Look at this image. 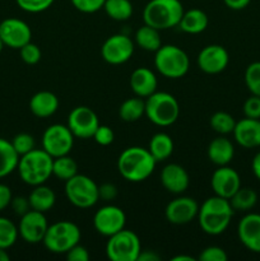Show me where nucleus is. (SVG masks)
<instances>
[{
	"mask_svg": "<svg viewBox=\"0 0 260 261\" xmlns=\"http://www.w3.org/2000/svg\"><path fill=\"white\" fill-rule=\"evenodd\" d=\"M233 208L228 199L214 195L199 206L198 221L201 231L211 236H218L228 228L233 217Z\"/></svg>",
	"mask_w": 260,
	"mask_h": 261,
	"instance_id": "obj_1",
	"label": "nucleus"
},
{
	"mask_svg": "<svg viewBox=\"0 0 260 261\" xmlns=\"http://www.w3.org/2000/svg\"><path fill=\"white\" fill-rule=\"evenodd\" d=\"M157 161L150 152L142 147H129L121 152L117 160L120 175L130 182H142L154 171Z\"/></svg>",
	"mask_w": 260,
	"mask_h": 261,
	"instance_id": "obj_2",
	"label": "nucleus"
},
{
	"mask_svg": "<svg viewBox=\"0 0 260 261\" xmlns=\"http://www.w3.org/2000/svg\"><path fill=\"white\" fill-rule=\"evenodd\" d=\"M54 158L43 149H33L20 155L18 173L20 180L31 186L45 184L53 176Z\"/></svg>",
	"mask_w": 260,
	"mask_h": 261,
	"instance_id": "obj_3",
	"label": "nucleus"
},
{
	"mask_svg": "<svg viewBox=\"0 0 260 261\" xmlns=\"http://www.w3.org/2000/svg\"><path fill=\"white\" fill-rule=\"evenodd\" d=\"M184 12L180 0H150L143 10V20L158 31L170 30L178 25Z\"/></svg>",
	"mask_w": 260,
	"mask_h": 261,
	"instance_id": "obj_4",
	"label": "nucleus"
},
{
	"mask_svg": "<svg viewBox=\"0 0 260 261\" xmlns=\"http://www.w3.org/2000/svg\"><path fill=\"white\" fill-rule=\"evenodd\" d=\"M145 116L157 126H171L180 116V105L171 93L155 91L145 99Z\"/></svg>",
	"mask_w": 260,
	"mask_h": 261,
	"instance_id": "obj_5",
	"label": "nucleus"
},
{
	"mask_svg": "<svg viewBox=\"0 0 260 261\" xmlns=\"http://www.w3.org/2000/svg\"><path fill=\"white\" fill-rule=\"evenodd\" d=\"M154 66L161 75L178 79L189 71L190 60L188 54L178 46L165 45L155 51Z\"/></svg>",
	"mask_w": 260,
	"mask_h": 261,
	"instance_id": "obj_6",
	"label": "nucleus"
},
{
	"mask_svg": "<svg viewBox=\"0 0 260 261\" xmlns=\"http://www.w3.org/2000/svg\"><path fill=\"white\" fill-rule=\"evenodd\" d=\"M81 228L69 221H59L48 226L42 244L53 254H66L81 241Z\"/></svg>",
	"mask_w": 260,
	"mask_h": 261,
	"instance_id": "obj_7",
	"label": "nucleus"
},
{
	"mask_svg": "<svg viewBox=\"0 0 260 261\" xmlns=\"http://www.w3.org/2000/svg\"><path fill=\"white\" fill-rule=\"evenodd\" d=\"M142 245L135 232L121 229L109 237L106 244V255L111 261H138Z\"/></svg>",
	"mask_w": 260,
	"mask_h": 261,
	"instance_id": "obj_8",
	"label": "nucleus"
},
{
	"mask_svg": "<svg viewBox=\"0 0 260 261\" xmlns=\"http://www.w3.org/2000/svg\"><path fill=\"white\" fill-rule=\"evenodd\" d=\"M65 195L76 208H92L99 200L98 185L88 176L76 173L70 180L65 181Z\"/></svg>",
	"mask_w": 260,
	"mask_h": 261,
	"instance_id": "obj_9",
	"label": "nucleus"
},
{
	"mask_svg": "<svg viewBox=\"0 0 260 261\" xmlns=\"http://www.w3.org/2000/svg\"><path fill=\"white\" fill-rule=\"evenodd\" d=\"M74 135L68 125H50L42 134V149L53 158L61 157L70 153L74 145Z\"/></svg>",
	"mask_w": 260,
	"mask_h": 261,
	"instance_id": "obj_10",
	"label": "nucleus"
},
{
	"mask_svg": "<svg viewBox=\"0 0 260 261\" xmlns=\"http://www.w3.org/2000/svg\"><path fill=\"white\" fill-rule=\"evenodd\" d=\"M99 126L96 112L87 106H78L70 111L68 116V127L73 135L79 139L93 138L94 132Z\"/></svg>",
	"mask_w": 260,
	"mask_h": 261,
	"instance_id": "obj_11",
	"label": "nucleus"
},
{
	"mask_svg": "<svg viewBox=\"0 0 260 261\" xmlns=\"http://www.w3.org/2000/svg\"><path fill=\"white\" fill-rule=\"evenodd\" d=\"M126 216L124 211L116 205H105L96 212L93 217V227L99 234L110 237L125 228Z\"/></svg>",
	"mask_w": 260,
	"mask_h": 261,
	"instance_id": "obj_12",
	"label": "nucleus"
},
{
	"mask_svg": "<svg viewBox=\"0 0 260 261\" xmlns=\"http://www.w3.org/2000/svg\"><path fill=\"white\" fill-rule=\"evenodd\" d=\"M134 54V42L126 35H114L107 38L101 47V55L106 63L120 65L126 63Z\"/></svg>",
	"mask_w": 260,
	"mask_h": 261,
	"instance_id": "obj_13",
	"label": "nucleus"
},
{
	"mask_svg": "<svg viewBox=\"0 0 260 261\" xmlns=\"http://www.w3.org/2000/svg\"><path fill=\"white\" fill-rule=\"evenodd\" d=\"M47 228L48 223L45 213L31 209L20 217L18 233L27 244H40L43 241Z\"/></svg>",
	"mask_w": 260,
	"mask_h": 261,
	"instance_id": "obj_14",
	"label": "nucleus"
},
{
	"mask_svg": "<svg viewBox=\"0 0 260 261\" xmlns=\"http://www.w3.org/2000/svg\"><path fill=\"white\" fill-rule=\"evenodd\" d=\"M0 38L4 42V46L19 50L25 43L31 42L32 31L24 20L7 18L0 22Z\"/></svg>",
	"mask_w": 260,
	"mask_h": 261,
	"instance_id": "obj_15",
	"label": "nucleus"
},
{
	"mask_svg": "<svg viewBox=\"0 0 260 261\" xmlns=\"http://www.w3.org/2000/svg\"><path fill=\"white\" fill-rule=\"evenodd\" d=\"M199 204L195 199L189 198V196H180V198L173 199L172 201L167 204L165 211L166 219L171 224L176 226H183L188 224L198 217Z\"/></svg>",
	"mask_w": 260,
	"mask_h": 261,
	"instance_id": "obj_16",
	"label": "nucleus"
},
{
	"mask_svg": "<svg viewBox=\"0 0 260 261\" xmlns=\"http://www.w3.org/2000/svg\"><path fill=\"white\" fill-rule=\"evenodd\" d=\"M199 69L206 74L222 73L229 63V55L221 45H208L199 53L196 59Z\"/></svg>",
	"mask_w": 260,
	"mask_h": 261,
	"instance_id": "obj_17",
	"label": "nucleus"
},
{
	"mask_svg": "<svg viewBox=\"0 0 260 261\" xmlns=\"http://www.w3.org/2000/svg\"><path fill=\"white\" fill-rule=\"evenodd\" d=\"M211 185L216 195L229 200L231 196L241 188V178L233 168L228 166H219L212 175Z\"/></svg>",
	"mask_w": 260,
	"mask_h": 261,
	"instance_id": "obj_18",
	"label": "nucleus"
},
{
	"mask_svg": "<svg viewBox=\"0 0 260 261\" xmlns=\"http://www.w3.org/2000/svg\"><path fill=\"white\" fill-rule=\"evenodd\" d=\"M237 236L247 250L260 254V214L249 213L237 226Z\"/></svg>",
	"mask_w": 260,
	"mask_h": 261,
	"instance_id": "obj_19",
	"label": "nucleus"
},
{
	"mask_svg": "<svg viewBox=\"0 0 260 261\" xmlns=\"http://www.w3.org/2000/svg\"><path fill=\"white\" fill-rule=\"evenodd\" d=\"M233 137L237 144L246 149L260 147V119H245L236 121Z\"/></svg>",
	"mask_w": 260,
	"mask_h": 261,
	"instance_id": "obj_20",
	"label": "nucleus"
},
{
	"mask_svg": "<svg viewBox=\"0 0 260 261\" xmlns=\"http://www.w3.org/2000/svg\"><path fill=\"white\" fill-rule=\"evenodd\" d=\"M161 184L163 188L172 194H183L188 190L190 177L183 166L177 163H170L165 166L161 172Z\"/></svg>",
	"mask_w": 260,
	"mask_h": 261,
	"instance_id": "obj_21",
	"label": "nucleus"
},
{
	"mask_svg": "<svg viewBox=\"0 0 260 261\" xmlns=\"http://www.w3.org/2000/svg\"><path fill=\"white\" fill-rule=\"evenodd\" d=\"M130 88L135 96L147 98L157 91V76L150 69L138 68L130 75Z\"/></svg>",
	"mask_w": 260,
	"mask_h": 261,
	"instance_id": "obj_22",
	"label": "nucleus"
},
{
	"mask_svg": "<svg viewBox=\"0 0 260 261\" xmlns=\"http://www.w3.org/2000/svg\"><path fill=\"white\" fill-rule=\"evenodd\" d=\"M59 98L55 93L48 91H40L30 99V110L36 117L46 119L58 111Z\"/></svg>",
	"mask_w": 260,
	"mask_h": 261,
	"instance_id": "obj_23",
	"label": "nucleus"
},
{
	"mask_svg": "<svg viewBox=\"0 0 260 261\" xmlns=\"http://www.w3.org/2000/svg\"><path fill=\"white\" fill-rule=\"evenodd\" d=\"M209 161L216 166H227L235 155V147L229 139L224 137H218L212 140L206 150Z\"/></svg>",
	"mask_w": 260,
	"mask_h": 261,
	"instance_id": "obj_24",
	"label": "nucleus"
},
{
	"mask_svg": "<svg viewBox=\"0 0 260 261\" xmlns=\"http://www.w3.org/2000/svg\"><path fill=\"white\" fill-rule=\"evenodd\" d=\"M28 201H30L31 209L41 212V213H46V212L51 211L53 206L55 205L56 196L53 189L42 184V185L33 186V190L31 191L30 196H28Z\"/></svg>",
	"mask_w": 260,
	"mask_h": 261,
	"instance_id": "obj_25",
	"label": "nucleus"
},
{
	"mask_svg": "<svg viewBox=\"0 0 260 261\" xmlns=\"http://www.w3.org/2000/svg\"><path fill=\"white\" fill-rule=\"evenodd\" d=\"M208 15L201 9H190L188 12H184L178 27L181 31L189 35H198L204 32L208 27Z\"/></svg>",
	"mask_w": 260,
	"mask_h": 261,
	"instance_id": "obj_26",
	"label": "nucleus"
},
{
	"mask_svg": "<svg viewBox=\"0 0 260 261\" xmlns=\"http://www.w3.org/2000/svg\"><path fill=\"white\" fill-rule=\"evenodd\" d=\"M19 154L15 152L12 142L0 138V178L7 177L17 170Z\"/></svg>",
	"mask_w": 260,
	"mask_h": 261,
	"instance_id": "obj_27",
	"label": "nucleus"
},
{
	"mask_svg": "<svg viewBox=\"0 0 260 261\" xmlns=\"http://www.w3.org/2000/svg\"><path fill=\"white\" fill-rule=\"evenodd\" d=\"M148 150L157 162H162L173 153V140L166 133H157L150 138Z\"/></svg>",
	"mask_w": 260,
	"mask_h": 261,
	"instance_id": "obj_28",
	"label": "nucleus"
},
{
	"mask_svg": "<svg viewBox=\"0 0 260 261\" xmlns=\"http://www.w3.org/2000/svg\"><path fill=\"white\" fill-rule=\"evenodd\" d=\"M135 41L140 48L149 53H155L162 46L160 31L144 24L135 32Z\"/></svg>",
	"mask_w": 260,
	"mask_h": 261,
	"instance_id": "obj_29",
	"label": "nucleus"
},
{
	"mask_svg": "<svg viewBox=\"0 0 260 261\" xmlns=\"http://www.w3.org/2000/svg\"><path fill=\"white\" fill-rule=\"evenodd\" d=\"M145 115V101L140 97L125 99L119 109V116L125 122H135Z\"/></svg>",
	"mask_w": 260,
	"mask_h": 261,
	"instance_id": "obj_30",
	"label": "nucleus"
},
{
	"mask_svg": "<svg viewBox=\"0 0 260 261\" xmlns=\"http://www.w3.org/2000/svg\"><path fill=\"white\" fill-rule=\"evenodd\" d=\"M233 211L247 212L251 211L257 203V194L251 188H240L229 199Z\"/></svg>",
	"mask_w": 260,
	"mask_h": 261,
	"instance_id": "obj_31",
	"label": "nucleus"
},
{
	"mask_svg": "<svg viewBox=\"0 0 260 261\" xmlns=\"http://www.w3.org/2000/svg\"><path fill=\"white\" fill-rule=\"evenodd\" d=\"M105 12L111 19L124 22L133 15V4L130 0H106L103 4Z\"/></svg>",
	"mask_w": 260,
	"mask_h": 261,
	"instance_id": "obj_32",
	"label": "nucleus"
},
{
	"mask_svg": "<svg viewBox=\"0 0 260 261\" xmlns=\"http://www.w3.org/2000/svg\"><path fill=\"white\" fill-rule=\"evenodd\" d=\"M78 173V163L69 157V154L54 158L53 162V176L59 180L68 181Z\"/></svg>",
	"mask_w": 260,
	"mask_h": 261,
	"instance_id": "obj_33",
	"label": "nucleus"
},
{
	"mask_svg": "<svg viewBox=\"0 0 260 261\" xmlns=\"http://www.w3.org/2000/svg\"><path fill=\"white\" fill-rule=\"evenodd\" d=\"M209 124L214 132L221 135H226L233 133L235 126H236V120L228 112L218 111L212 115L211 119H209Z\"/></svg>",
	"mask_w": 260,
	"mask_h": 261,
	"instance_id": "obj_34",
	"label": "nucleus"
},
{
	"mask_svg": "<svg viewBox=\"0 0 260 261\" xmlns=\"http://www.w3.org/2000/svg\"><path fill=\"white\" fill-rule=\"evenodd\" d=\"M18 227L10 219L0 217V249H10L17 242Z\"/></svg>",
	"mask_w": 260,
	"mask_h": 261,
	"instance_id": "obj_35",
	"label": "nucleus"
},
{
	"mask_svg": "<svg viewBox=\"0 0 260 261\" xmlns=\"http://www.w3.org/2000/svg\"><path fill=\"white\" fill-rule=\"evenodd\" d=\"M245 84L250 93L260 97V61H254L245 70Z\"/></svg>",
	"mask_w": 260,
	"mask_h": 261,
	"instance_id": "obj_36",
	"label": "nucleus"
},
{
	"mask_svg": "<svg viewBox=\"0 0 260 261\" xmlns=\"http://www.w3.org/2000/svg\"><path fill=\"white\" fill-rule=\"evenodd\" d=\"M12 144L14 147L15 152L20 155L25 154V153L31 152V150L35 149V138L31 134L27 133H19V134L15 135L12 140Z\"/></svg>",
	"mask_w": 260,
	"mask_h": 261,
	"instance_id": "obj_37",
	"label": "nucleus"
},
{
	"mask_svg": "<svg viewBox=\"0 0 260 261\" xmlns=\"http://www.w3.org/2000/svg\"><path fill=\"white\" fill-rule=\"evenodd\" d=\"M55 0H15L18 7L28 13H41L47 10Z\"/></svg>",
	"mask_w": 260,
	"mask_h": 261,
	"instance_id": "obj_38",
	"label": "nucleus"
},
{
	"mask_svg": "<svg viewBox=\"0 0 260 261\" xmlns=\"http://www.w3.org/2000/svg\"><path fill=\"white\" fill-rule=\"evenodd\" d=\"M19 54L20 59H22L27 65H35V64H37L38 61L41 60V56H42L40 47L33 42H28L25 43L23 47H20Z\"/></svg>",
	"mask_w": 260,
	"mask_h": 261,
	"instance_id": "obj_39",
	"label": "nucleus"
},
{
	"mask_svg": "<svg viewBox=\"0 0 260 261\" xmlns=\"http://www.w3.org/2000/svg\"><path fill=\"white\" fill-rule=\"evenodd\" d=\"M73 7L82 13H96L103 8L106 0H70Z\"/></svg>",
	"mask_w": 260,
	"mask_h": 261,
	"instance_id": "obj_40",
	"label": "nucleus"
},
{
	"mask_svg": "<svg viewBox=\"0 0 260 261\" xmlns=\"http://www.w3.org/2000/svg\"><path fill=\"white\" fill-rule=\"evenodd\" d=\"M226 251L222 247L218 246H209L205 247L199 255L198 260L200 261H227Z\"/></svg>",
	"mask_w": 260,
	"mask_h": 261,
	"instance_id": "obj_41",
	"label": "nucleus"
},
{
	"mask_svg": "<svg viewBox=\"0 0 260 261\" xmlns=\"http://www.w3.org/2000/svg\"><path fill=\"white\" fill-rule=\"evenodd\" d=\"M93 139L97 144L102 145V147L112 144L115 139L114 130L110 126H107V125H99L96 132H94Z\"/></svg>",
	"mask_w": 260,
	"mask_h": 261,
	"instance_id": "obj_42",
	"label": "nucleus"
},
{
	"mask_svg": "<svg viewBox=\"0 0 260 261\" xmlns=\"http://www.w3.org/2000/svg\"><path fill=\"white\" fill-rule=\"evenodd\" d=\"M242 110H244L245 117H249V119H260V97L251 94L245 101Z\"/></svg>",
	"mask_w": 260,
	"mask_h": 261,
	"instance_id": "obj_43",
	"label": "nucleus"
},
{
	"mask_svg": "<svg viewBox=\"0 0 260 261\" xmlns=\"http://www.w3.org/2000/svg\"><path fill=\"white\" fill-rule=\"evenodd\" d=\"M65 255H66V260L69 261H88L89 260L88 250L79 244H76L75 246L71 247Z\"/></svg>",
	"mask_w": 260,
	"mask_h": 261,
	"instance_id": "obj_44",
	"label": "nucleus"
},
{
	"mask_svg": "<svg viewBox=\"0 0 260 261\" xmlns=\"http://www.w3.org/2000/svg\"><path fill=\"white\" fill-rule=\"evenodd\" d=\"M10 206L14 211V213L20 217L27 213L28 211H31L30 201H28V198H24V196H13Z\"/></svg>",
	"mask_w": 260,
	"mask_h": 261,
	"instance_id": "obj_45",
	"label": "nucleus"
},
{
	"mask_svg": "<svg viewBox=\"0 0 260 261\" xmlns=\"http://www.w3.org/2000/svg\"><path fill=\"white\" fill-rule=\"evenodd\" d=\"M98 194H99V199L102 200H114L115 198L117 196V188L114 185V184H102V185L98 186Z\"/></svg>",
	"mask_w": 260,
	"mask_h": 261,
	"instance_id": "obj_46",
	"label": "nucleus"
},
{
	"mask_svg": "<svg viewBox=\"0 0 260 261\" xmlns=\"http://www.w3.org/2000/svg\"><path fill=\"white\" fill-rule=\"evenodd\" d=\"M13 199L12 190L8 185L5 184H0V212L7 209L10 205Z\"/></svg>",
	"mask_w": 260,
	"mask_h": 261,
	"instance_id": "obj_47",
	"label": "nucleus"
},
{
	"mask_svg": "<svg viewBox=\"0 0 260 261\" xmlns=\"http://www.w3.org/2000/svg\"><path fill=\"white\" fill-rule=\"evenodd\" d=\"M251 0H223L227 8L232 10H242L250 4Z\"/></svg>",
	"mask_w": 260,
	"mask_h": 261,
	"instance_id": "obj_48",
	"label": "nucleus"
},
{
	"mask_svg": "<svg viewBox=\"0 0 260 261\" xmlns=\"http://www.w3.org/2000/svg\"><path fill=\"white\" fill-rule=\"evenodd\" d=\"M161 256L155 251L152 250H145V251H140L138 261H160Z\"/></svg>",
	"mask_w": 260,
	"mask_h": 261,
	"instance_id": "obj_49",
	"label": "nucleus"
},
{
	"mask_svg": "<svg viewBox=\"0 0 260 261\" xmlns=\"http://www.w3.org/2000/svg\"><path fill=\"white\" fill-rule=\"evenodd\" d=\"M251 170L252 173L255 175V177L260 181V152H257L256 154L254 155V158H252Z\"/></svg>",
	"mask_w": 260,
	"mask_h": 261,
	"instance_id": "obj_50",
	"label": "nucleus"
},
{
	"mask_svg": "<svg viewBox=\"0 0 260 261\" xmlns=\"http://www.w3.org/2000/svg\"><path fill=\"white\" fill-rule=\"evenodd\" d=\"M193 256H189V255H177V256H173L172 261H194Z\"/></svg>",
	"mask_w": 260,
	"mask_h": 261,
	"instance_id": "obj_51",
	"label": "nucleus"
},
{
	"mask_svg": "<svg viewBox=\"0 0 260 261\" xmlns=\"http://www.w3.org/2000/svg\"><path fill=\"white\" fill-rule=\"evenodd\" d=\"M10 256L5 249H0V261H9Z\"/></svg>",
	"mask_w": 260,
	"mask_h": 261,
	"instance_id": "obj_52",
	"label": "nucleus"
},
{
	"mask_svg": "<svg viewBox=\"0 0 260 261\" xmlns=\"http://www.w3.org/2000/svg\"><path fill=\"white\" fill-rule=\"evenodd\" d=\"M3 48H4V42H3L2 38H0V53L3 51Z\"/></svg>",
	"mask_w": 260,
	"mask_h": 261,
	"instance_id": "obj_53",
	"label": "nucleus"
}]
</instances>
